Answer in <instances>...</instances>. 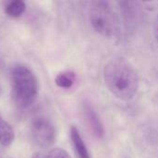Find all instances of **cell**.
I'll list each match as a JSON object with an SVG mask.
<instances>
[{"mask_svg":"<svg viewBox=\"0 0 158 158\" xmlns=\"http://www.w3.org/2000/svg\"><path fill=\"white\" fill-rule=\"evenodd\" d=\"M104 81L108 91L121 101L131 100L140 86L137 70L123 57H115L106 63L104 68Z\"/></svg>","mask_w":158,"mask_h":158,"instance_id":"6da1fadb","label":"cell"},{"mask_svg":"<svg viewBox=\"0 0 158 158\" xmlns=\"http://www.w3.org/2000/svg\"><path fill=\"white\" fill-rule=\"evenodd\" d=\"M12 99L16 106L26 108L33 104L38 94V83L34 74L23 65H17L11 70Z\"/></svg>","mask_w":158,"mask_h":158,"instance_id":"7a4b0ae2","label":"cell"},{"mask_svg":"<svg viewBox=\"0 0 158 158\" xmlns=\"http://www.w3.org/2000/svg\"><path fill=\"white\" fill-rule=\"evenodd\" d=\"M89 19L93 29L104 37H115L120 32V19L106 1L99 0L91 4Z\"/></svg>","mask_w":158,"mask_h":158,"instance_id":"3957f363","label":"cell"},{"mask_svg":"<svg viewBox=\"0 0 158 158\" xmlns=\"http://www.w3.org/2000/svg\"><path fill=\"white\" fill-rule=\"evenodd\" d=\"M31 134L34 143L43 149L50 148L56 141V129L45 118H37L32 121Z\"/></svg>","mask_w":158,"mask_h":158,"instance_id":"277c9868","label":"cell"},{"mask_svg":"<svg viewBox=\"0 0 158 158\" xmlns=\"http://www.w3.org/2000/svg\"><path fill=\"white\" fill-rule=\"evenodd\" d=\"M120 11V23H123L126 32L132 33L138 27L143 13L138 2L121 1L118 2Z\"/></svg>","mask_w":158,"mask_h":158,"instance_id":"5b68a950","label":"cell"},{"mask_svg":"<svg viewBox=\"0 0 158 158\" xmlns=\"http://www.w3.org/2000/svg\"><path fill=\"white\" fill-rule=\"evenodd\" d=\"M83 114L92 134L97 139H102L105 135V128L97 113L90 105L85 104L83 106Z\"/></svg>","mask_w":158,"mask_h":158,"instance_id":"8992f818","label":"cell"},{"mask_svg":"<svg viewBox=\"0 0 158 158\" xmlns=\"http://www.w3.org/2000/svg\"><path fill=\"white\" fill-rule=\"evenodd\" d=\"M69 134L71 144L77 158H91L86 143H84L81 133L79 132V130L74 125L70 127Z\"/></svg>","mask_w":158,"mask_h":158,"instance_id":"52a82bcc","label":"cell"},{"mask_svg":"<svg viewBox=\"0 0 158 158\" xmlns=\"http://www.w3.org/2000/svg\"><path fill=\"white\" fill-rule=\"evenodd\" d=\"M15 139L14 130L11 125L6 121L0 114V144L9 146Z\"/></svg>","mask_w":158,"mask_h":158,"instance_id":"ba28073f","label":"cell"},{"mask_svg":"<svg viewBox=\"0 0 158 158\" xmlns=\"http://www.w3.org/2000/svg\"><path fill=\"white\" fill-rule=\"evenodd\" d=\"M75 81H76V74L70 70H66V71H62L58 73L55 79V82L56 86L62 89L71 88Z\"/></svg>","mask_w":158,"mask_h":158,"instance_id":"9c48e42d","label":"cell"},{"mask_svg":"<svg viewBox=\"0 0 158 158\" xmlns=\"http://www.w3.org/2000/svg\"><path fill=\"white\" fill-rule=\"evenodd\" d=\"M26 10V4L22 0H13L8 2L5 6V12L8 17L19 18Z\"/></svg>","mask_w":158,"mask_h":158,"instance_id":"30bf717a","label":"cell"},{"mask_svg":"<svg viewBox=\"0 0 158 158\" xmlns=\"http://www.w3.org/2000/svg\"><path fill=\"white\" fill-rule=\"evenodd\" d=\"M46 158H71V156L62 148H54L48 153Z\"/></svg>","mask_w":158,"mask_h":158,"instance_id":"8fae6325","label":"cell"},{"mask_svg":"<svg viewBox=\"0 0 158 158\" xmlns=\"http://www.w3.org/2000/svg\"><path fill=\"white\" fill-rule=\"evenodd\" d=\"M154 33H155V38L158 44V15L156 16V19L155 20V26H154Z\"/></svg>","mask_w":158,"mask_h":158,"instance_id":"7c38bea8","label":"cell"},{"mask_svg":"<svg viewBox=\"0 0 158 158\" xmlns=\"http://www.w3.org/2000/svg\"><path fill=\"white\" fill-rule=\"evenodd\" d=\"M31 158H46L45 156H44V155L40 152H36L32 155Z\"/></svg>","mask_w":158,"mask_h":158,"instance_id":"4fadbf2b","label":"cell"},{"mask_svg":"<svg viewBox=\"0 0 158 158\" xmlns=\"http://www.w3.org/2000/svg\"><path fill=\"white\" fill-rule=\"evenodd\" d=\"M1 93H2V89H1V85H0V95H1Z\"/></svg>","mask_w":158,"mask_h":158,"instance_id":"5bb4252c","label":"cell"},{"mask_svg":"<svg viewBox=\"0 0 158 158\" xmlns=\"http://www.w3.org/2000/svg\"><path fill=\"white\" fill-rule=\"evenodd\" d=\"M0 158H2V156H1V154H0Z\"/></svg>","mask_w":158,"mask_h":158,"instance_id":"9a60e30c","label":"cell"}]
</instances>
